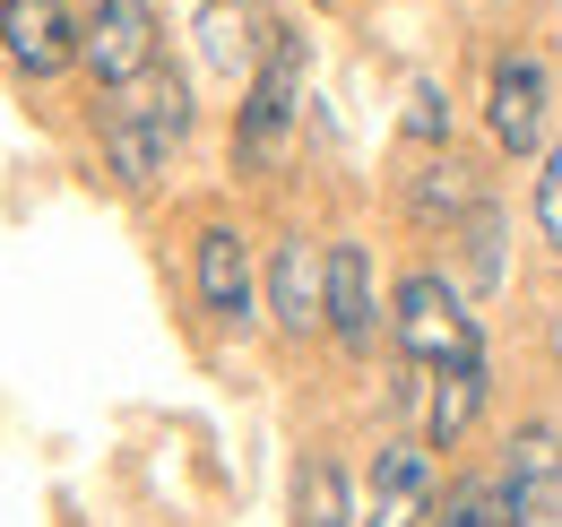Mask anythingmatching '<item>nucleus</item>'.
Listing matches in <instances>:
<instances>
[{
  "label": "nucleus",
  "instance_id": "nucleus-1",
  "mask_svg": "<svg viewBox=\"0 0 562 527\" xmlns=\"http://www.w3.org/2000/svg\"><path fill=\"white\" fill-rule=\"evenodd\" d=\"M182 138H191V87L165 61L147 78H131V87H104V156H113V173L131 191H147L182 156Z\"/></svg>",
  "mask_w": 562,
  "mask_h": 527
},
{
  "label": "nucleus",
  "instance_id": "nucleus-2",
  "mask_svg": "<svg viewBox=\"0 0 562 527\" xmlns=\"http://www.w3.org/2000/svg\"><path fill=\"white\" fill-rule=\"evenodd\" d=\"M294 122H303V35H269V61L243 78V122H234L243 173H278L294 156Z\"/></svg>",
  "mask_w": 562,
  "mask_h": 527
},
{
  "label": "nucleus",
  "instance_id": "nucleus-3",
  "mask_svg": "<svg viewBox=\"0 0 562 527\" xmlns=\"http://www.w3.org/2000/svg\"><path fill=\"white\" fill-rule=\"evenodd\" d=\"M390 329H398V346L416 355V363H468V355H485L476 346V312L459 303V285L450 277H407L398 285V303H390Z\"/></svg>",
  "mask_w": 562,
  "mask_h": 527
},
{
  "label": "nucleus",
  "instance_id": "nucleus-4",
  "mask_svg": "<svg viewBox=\"0 0 562 527\" xmlns=\"http://www.w3.org/2000/svg\"><path fill=\"white\" fill-rule=\"evenodd\" d=\"M78 61L95 69V87H131L156 69V9L147 0H95L87 35H78Z\"/></svg>",
  "mask_w": 562,
  "mask_h": 527
},
{
  "label": "nucleus",
  "instance_id": "nucleus-5",
  "mask_svg": "<svg viewBox=\"0 0 562 527\" xmlns=\"http://www.w3.org/2000/svg\"><path fill=\"white\" fill-rule=\"evenodd\" d=\"M78 35L87 26H70L61 0H0V53L18 78H61L78 61Z\"/></svg>",
  "mask_w": 562,
  "mask_h": 527
},
{
  "label": "nucleus",
  "instance_id": "nucleus-6",
  "mask_svg": "<svg viewBox=\"0 0 562 527\" xmlns=\"http://www.w3.org/2000/svg\"><path fill=\"white\" fill-rule=\"evenodd\" d=\"M424 519H432V441H390L372 459L363 527H424Z\"/></svg>",
  "mask_w": 562,
  "mask_h": 527
},
{
  "label": "nucleus",
  "instance_id": "nucleus-7",
  "mask_svg": "<svg viewBox=\"0 0 562 527\" xmlns=\"http://www.w3.org/2000/svg\"><path fill=\"white\" fill-rule=\"evenodd\" d=\"M269 303H278V329L285 337L329 329V251L303 243V234H285L278 260H269Z\"/></svg>",
  "mask_w": 562,
  "mask_h": 527
},
{
  "label": "nucleus",
  "instance_id": "nucleus-8",
  "mask_svg": "<svg viewBox=\"0 0 562 527\" xmlns=\"http://www.w3.org/2000/svg\"><path fill=\"white\" fill-rule=\"evenodd\" d=\"M546 96H554V87H546V61H537V53H502V61H493L485 122L510 156H528V147L546 138Z\"/></svg>",
  "mask_w": 562,
  "mask_h": 527
},
{
  "label": "nucleus",
  "instance_id": "nucleus-9",
  "mask_svg": "<svg viewBox=\"0 0 562 527\" xmlns=\"http://www.w3.org/2000/svg\"><path fill=\"white\" fill-rule=\"evenodd\" d=\"M372 329H381L372 260H363V243H329V337H338L347 355H372Z\"/></svg>",
  "mask_w": 562,
  "mask_h": 527
},
{
  "label": "nucleus",
  "instance_id": "nucleus-10",
  "mask_svg": "<svg viewBox=\"0 0 562 527\" xmlns=\"http://www.w3.org/2000/svg\"><path fill=\"white\" fill-rule=\"evenodd\" d=\"M200 303H209L216 321H251V243L234 225L200 234Z\"/></svg>",
  "mask_w": 562,
  "mask_h": 527
},
{
  "label": "nucleus",
  "instance_id": "nucleus-11",
  "mask_svg": "<svg viewBox=\"0 0 562 527\" xmlns=\"http://www.w3.org/2000/svg\"><path fill=\"white\" fill-rule=\"evenodd\" d=\"M502 484H510L519 519H546V511H554V493H562V441L546 433V424L510 441V459H502Z\"/></svg>",
  "mask_w": 562,
  "mask_h": 527
},
{
  "label": "nucleus",
  "instance_id": "nucleus-12",
  "mask_svg": "<svg viewBox=\"0 0 562 527\" xmlns=\"http://www.w3.org/2000/svg\"><path fill=\"white\" fill-rule=\"evenodd\" d=\"M476 406H485V355L441 363L432 406H424V441H432V450H459V441H468V424H476Z\"/></svg>",
  "mask_w": 562,
  "mask_h": 527
},
{
  "label": "nucleus",
  "instance_id": "nucleus-13",
  "mask_svg": "<svg viewBox=\"0 0 562 527\" xmlns=\"http://www.w3.org/2000/svg\"><path fill=\"white\" fill-rule=\"evenodd\" d=\"M200 53H209V69H225V78H251V69L269 61L260 35H251V18H243V0H209V18H200Z\"/></svg>",
  "mask_w": 562,
  "mask_h": 527
},
{
  "label": "nucleus",
  "instance_id": "nucleus-14",
  "mask_svg": "<svg viewBox=\"0 0 562 527\" xmlns=\"http://www.w3.org/2000/svg\"><path fill=\"white\" fill-rule=\"evenodd\" d=\"M294 527H363L347 511V475H338L329 459L303 467V484H294Z\"/></svg>",
  "mask_w": 562,
  "mask_h": 527
},
{
  "label": "nucleus",
  "instance_id": "nucleus-15",
  "mask_svg": "<svg viewBox=\"0 0 562 527\" xmlns=\"http://www.w3.org/2000/svg\"><path fill=\"white\" fill-rule=\"evenodd\" d=\"M432 527H519V502H510L502 475H476V484H459V493L441 502V519H432Z\"/></svg>",
  "mask_w": 562,
  "mask_h": 527
},
{
  "label": "nucleus",
  "instance_id": "nucleus-16",
  "mask_svg": "<svg viewBox=\"0 0 562 527\" xmlns=\"http://www.w3.org/2000/svg\"><path fill=\"white\" fill-rule=\"evenodd\" d=\"M416 216L424 225H450V216H476V182H468V165H424L416 173Z\"/></svg>",
  "mask_w": 562,
  "mask_h": 527
},
{
  "label": "nucleus",
  "instance_id": "nucleus-17",
  "mask_svg": "<svg viewBox=\"0 0 562 527\" xmlns=\"http://www.w3.org/2000/svg\"><path fill=\"white\" fill-rule=\"evenodd\" d=\"M537 234L562 251V138H554V156H546V173H537Z\"/></svg>",
  "mask_w": 562,
  "mask_h": 527
},
{
  "label": "nucleus",
  "instance_id": "nucleus-18",
  "mask_svg": "<svg viewBox=\"0 0 562 527\" xmlns=\"http://www.w3.org/2000/svg\"><path fill=\"white\" fill-rule=\"evenodd\" d=\"M407 131H416V138H441V131H450V96H441L432 78H416V96H407Z\"/></svg>",
  "mask_w": 562,
  "mask_h": 527
}]
</instances>
